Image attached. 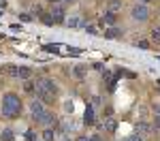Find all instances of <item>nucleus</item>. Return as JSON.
<instances>
[{"label": "nucleus", "instance_id": "nucleus-6", "mask_svg": "<svg viewBox=\"0 0 160 141\" xmlns=\"http://www.w3.org/2000/svg\"><path fill=\"white\" fill-rule=\"evenodd\" d=\"M83 124H86V126H92V124H96V111H94V107H92V105H88V107H86Z\"/></svg>", "mask_w": 160, "mask_h": 141}, {"label": "nucleus", "instance_id": "nucleus-29", "mask_svg": "<svg viewBox=\"0 0 160 141\" xmlns=\"http://www.w3.org/2000/svg\"><path fill=\"white\" fill-rule=\"evenodd\" d=\"M75 141H90V135H79Z\"/></svg>", "mask_w": 160, "mask_h": 141}, {"label": "nucleus", "instance_id": "nucleus-10", "mask_svg": "<svg viewBox=\"0 0 160 141\" xmlns=\"http://www.w3.org/2000/svg\"><path fill=\"white\" fill-rule=\"evenodd\" d=\"M100 22H102V24H107V26H111V28H113V24H115V13L107 11V13H105V17H102V19H100Z\"/></svg>", "mask_w": 160, "mask_h": 141}, {"label": "nucleus", "instance_id": "nucleus-26", "mask_svg": "<svg viewBox=\"0 0 160 141\" xmlns=\"http://www.w3.org/2000/svg\"><path fill=\"white\" fill-rule=\"evenodd\" d=\"M41 49H45V51H58V47H56V45H43Z\"/></svg>", "mask_w": 160, "mask_h": 141}, {"label": "nucleus", "instance_id": "nucleus-24", "mask_svg": "<svg viewBox=\"0 0 160 141\" xmlns=\"http://www.w3.org/2000/svg\"><path fill=\"white\" fill-rule=\"evenodd\" d=\"M137 47H141V49H148L149 47V41H135Z\"/></svg>", "mask_w": 160, "mask_h": 141}, {"label": "nucleus", "instance_id": "nucleus-25", "mask_svg": "<svg viewBox=\"0 0 160 141\" xmlns=\"http://www.w3.org/2000/svg\"><path fill=\"white\" fill-rule=\"evenodd\" d=\"M100 103H102V101H100V96H92V101H90V105H92V107H98Z\"/></svg>", "mask_w": 160, "mask_h": 141}, {"label": "nucleus", "instance_id": "nucleus-2", "mask_svg": "<svg viewBox=\"0 0 160 141\" xmlns=\"http://www.w3.org/2000/svg\"><path fill=\"white\" fill-rule=\"evenodd\" d=\"M37 92H38V98L49 105V103L56 101L60 88H58V83H56L53 79H49V77H41V79H37Z\"/></svg>", "mask_w": 160, "mask_h": 141}, {"label": "nucleus", "instance_id": "nucleus-16", "mask_svg": "<svg viewBox=\"0 0 160 141\" xmlns=\"http://www.w3.org/2000/svg\"><path fill=\"white\" fill-rule=\"evenodd\" d=\"M115 126H118V122H115L113 118H107V120H105V130H107V133H113Z\"/></svg>", "mask_w": 160, "mask_h": 141}, {"label": "nucleus", "instance_id": "nucleus-30", "mask_svg": "<svg viewBox=\"0 0 160 141\" xmlns=\"http://www.w3.org/2000/svg\"><path fill=\"white\" fill-rule=\"evenodd\" d=\"M88 32H90V34H96V26L90 24V26H88Z\"/></svg>", "mask_w": 160, "mask_h": 141}, {"label": "nucleus", "instance_id": "nucleus-14", "mask_svg": "<svg viewBox=\"0 0 160 141\" xmlns=\"http://www.w3.org/2000/svg\"><path fill=\"white\" fill-rule=\"evenodd\" d=\"M30 73H32V71H30L28 66H17V77H19V79H28Z\"/></svg>", "mask_w": 160, "mask_h": 141}, {"label": "nucleus", "instance_id": "nucleus-15", "mask_svg": "<svg viewBox=\"0 0 160 141\" xmlns=\"http://www.w3.org/2000/svg\"><path fill=\"white\" fill-rule=\"evenodd\" d=\"M43 141H56V130L53 128H45L43 130Z\"/></svg>", "mask_w": 160, "mask_h": 141}, {"label": "nucleus", "instance_id": "nucleus-3", "mask_svg": "<svg viewBox=\"0 0 160 141\" xmlns=\"http://www.w3.org/2000/svg\"><path fill=\"white\" fill-rule=\"evenodd\" d=\"M130 17H132V22H137V24H148V22H149L148 4H143V2L135 4V7L130 9Z\"/></svg>", "mask_w": 160, "mask_h": 141}, {"label": "nucleus", "instance_id": "nucleus-21", "mask_svg": "<svg viewBox=\"0 0 160 141\" xmlns=\"http://www.w3.org/2000/svg\"><path fill=\"white\" fill-rule=\"evenodd\" d=\"M152 41L154 43H160V28H154L152 30Z\"/></svg>", "mask_w": 160, "mask_h": 141}, {"label": "nucleus", "instance_id": "nucleus-18", "mask_svg": "<svg viewBox=\"0 0 160 141\" xmlns=\"http://www.w3.org/2000/svg\"><path fill=\"white\" fill-rule=\"evenodd\" d=\"M24 139L26 141H37V133H34V130H26V133H24Z\"/></svg>", "mask_w": 160, "mask_h": 141}, {"label": "nucleus", "instance_id": "nucleus-28", "mask_svg": "<svg viewBox=\"0 0 160 141\" xmlns=\"http://www.w3.org/2000/svg\"><path fill=\"white\" fill-rule=\"evenodd\" d=\"M90 141H105L102 135H90Z\"/></svg>", "mask_w": 160, "mask_h": 141}, {"label": "nucleus", "instance_id": "nucleus-37", "mask_svg": "<svg viewBox=\"0 0 160 141\" xmlns=\"http://www.w3.org/2000/svg\"><path fill=\"white\" fill-rule=\"evenodd\" d=\"M37 141H38V139H37Z\"/></svg>", "mask_w": 160, "mask_h": 141}, {"label": "nucleus", "instance_id": "nucleus-13", "mask_svg": "<svg viewBox=\"0 0 160 141\" xmlns=\"http://www.w3.org/2000/svg\"><path fill=\"white\" fill-rule=\"evenodd\" d=\"M73 77H77V79H83V77H86V66L77 64V66L73 68Z\"/></svg>", "mask_w": 160, "mask_h": 141}, {"label": "nucleus", "instance_id": "nucleus-7", "mask_svg": "<svg viewBox=\"0 0 160 141\" xmlns=\"http://www.w3.org/2000/svg\"><path fill=\"white\" fill-rule=\"evenodd\" d=\"M51 15H53V22L56 24H64V9H62V4H53Z\"/></svg>", "mask_w": 160, "mask_h": 141}, {"label": "nucleus", "instance_id": "nucleus-35", "mask_svg": "<svg viewBox=\"0 0 160 141\" xmlns=\"http://www.w3.org/2000/svg\"><path fill=\"white\" fill-rule=\"evenodd\" d=\"M49 2H53V4H60L62 0H49Z\"/></svg>", "mask_w": 160, "mask_h": 141}, {"label": "nucleus", "instance_id": "nucleus-11", "mask_svg": "<svg viewBox=\"0 0 160 141\" xmlns=\"http://www.w3.org/2000/svg\"><path fill=\"white\" fill-rule=\"evenodd\" d=\"M41 22H43V24L45 26H56V22H53V15H51V13H41Z\"/></svg>", "mask_w": 160, "mask_h": 141}, {"label": "nucleus", "instance_id": "nucleus-20", "mask_svg": "<svg viewBox=\"0 0 160 141\" xmlns=\"http://www.w3.org/2000/svg\"><path fill=\"white\" fill-rule=\"evenodd\" d=\"M124 141H145V139H143V135H139V133H132L130 137H126Z\"/></svg>", "mask_w": 160, "mask_h": 141}, {"label": "nucleus", "instance_id": "nucleus-8", "mask_svg": "<svg viewBox=\"0 0 160 141\" xmlns=\"http://www.w3.org/2000/svg\"><path fill=\"white\" fill-rule=\"evenodd\" d=\"M120 37H122V30L120 28H107V32H105V38H109V41L120 38Z\"/></svg>", "mask_w": 160, "mask_h": 141}, {"label": "nucleus", "instance_id": "nucleus-12", "mask_svg": "<svg viewBox=\"0 0 160 141\" xmlns=\"http://www.w3.org/2000/svg\"><path fill=\"white\" fill-rule=\"evenodd\" d=\"M135 133H139V135H141V133H143V135H145V133H149V124H148V122H143V120H141V122H137Z\"/></svg>", "mask_w": 160, "mask_h": 141}, {"label": "nucleus", "instance_id": "nucleus-5", "mask_svg": "<svg viewBox=\"0 0 160 141\" xmlns=\"http://www.w3.org/2000/svg\"><path fill=\"white\" fill-rule=\"evenodd\" d=\"M56 122H58V118H56L53 111H45V113L41 115V120H38V124H43L45 128H53Z\"/></svg>", "mask_w": 160, "mask_h": 141}, {"label": "nucleus", "instance_id": "nucleus-27", "mask_svg": "<svg viewBox=\"0 0 160 141\" xmlns=\"http://www.w3.org/2000/svg\"><path fill=\"white\" fill-rule=\"evenodd\" d=\"M92 68L94 71H102V62H92Z\"/></svg>", "mask_w": 160, "mask_h": 141}, {"label": "nucleus", "instance_id": "nucleus-34", "mask_svg": "<svg viewBox=\"0 0 160 141\" xmlns=\"http://www.w3.org/2000/svg\"><path fill=\"white\" fill-rule=\"evenodd\" d=\"M62 2H64V4H71V2H75V0H62Z\"/></svg>", "mask_w": 160, "mask_h": 141}, {"label": "nucleus", "instance_id": "nucleus-9", "mask_svg": "<svg viewBox=\"0 0 160 141\" xmlns=\"http://www.w3.org/2000/svg\"><path fill=\"white\" fill-rule=\"evenodd\" d=\"M0 141H15V133H13L11 128H4L0 133Z\"/></svg>", "mask_w": 160, "mask_h": 141}, {"label": "nucleus", "instance_id": "nucleus-36", "mask_svg": "<svg viewBox=\"0 0 160 141\" xmlns=\"http://www.w3.org/2000/svg\"><path fill=\"white\" fill-rule=\"evenodd\" d=\"M139 2H143V4H145V2H152V0H139Z\"/></svg>", "mask_w": 160, "mask_h": 141}, {"label": "nucleus", "instance_id": "nucleus-32", "mask_svg": "<svg viewBox=\"0 0 160 141\" xmlns=\"http://www.w3.org/2000/svg\"><path fill=\"white\" fill-rule=\"evenodd\" d=\"M154 111H156V115H160V105H154Z\"/></svg>", "mask_w": 160, "mask_h": 141}, {"label": "nucleus", "instance_id": "nucleus-4", "mask_svg": "<svg viewBox=\"0 0 160 141\" xmlns=\"http://www.w3.org/2000/svg\"><path fill=\"white\" fill-rule=\"evenodd\" d=\"M47 109H45V103L41 101V98H34V101L30 103V115H32V120L34 122H38L41 120V115L45 113Z\"/></svg>", "mask_w": 160, "mask_h": 141}, {"label": "nucleus", "instance_id": "nucleus-31", "mask_svg": "<svg viewBox=\"0 0 160 141\" xmlns=\"http://www.w3.org/2000/svg\"><path fill=\"white\" fill-rule=\"evenodd\" d=\"M154 126L160 128V115H156V120H154Z\"/></svg>", "mask_w": 160, "mask_h": 141}, {"label": "nucleus", "instance_id": "nucleus-19", "mask_svg": "<svg viewBox=\"0 0 160 141\" xmlns=\"http://www.w3.org/2000/svg\"><path fill=\"white\" fill-rule=\"evenodd\" d=\"M24 90L28 92V94H32V92L37 90V83H32V81H26V83H24Z\"/></svg>", "mask_w": 160, "mask_h": 141}, {"label": "nucleus", "instance_id": "nucleus-17", "mask_svg": "<svg viewBox=\"0 0 160 141\" xmlns=\"http://www.w3.org/2000/svg\"><path fill=\"white\" fill-rule=\"evenodd\" d=\"M120 9H122V2H120V0H111L109 2V11L111 13H118Z\"/></svg>", "mask_w": 160, "mask_h": 141}, {"label": "nucleus", "instance_id": "nucleus-22", "mask_svg": "<svg viewBox=\"0 0 160 141\" xmlns=\"http://www.w3.org/2000/svg\"><path fill=\"white\" fill-rule=\"evenodd\" d=\"M19 19H22L24 24H30V22H34V19H32V15H28V13H22V15H19Z\"/></svg>", "mask_w": 160, "mask_h": 141}, {"label": "nucleus", "instance_id": "nucleus-1", "mask_svg": "<svg viewBox=\"0 0 160 141\" xmlns=\"http://www.w3.org/2000/svg\"><path fill=\"white\" fill-rule=\"evenodd\" d=\"M22 109H24L22 98H19L15 92H7V94L2 96V115H4V118L15 120V118L22 115Z\"/></svg>", "mask_w": 160, "mask_h": 141}, {"label": "nucleus", "instance_id": "nucleus-33", "mask_svg": "<svg viewBox=\"0 0 160 141\" xmlns=\"http://www.w3.org/2000/svg\"><path fill=\"white\" fill-rule=\"evenodd\" d=\"M60 141H73V139H71V137H62Z\"/></svg>", "mask_w": 160, "mask_h": 141}, {"label": "nucleus", "instance_id": "nucleus-23", "mask_svg": "<svg viewBox=\"0 0 160 141\" xmlns=\"http://www.w3.org/2000/svg\"><path fill=\"white\" fill-rule=\"evenodd\" d=\"M66 26H68V28H75V26H79V19H77V17H68Z\"/></svg>", "mask_w": 160, "mask_h": 141}]
</instances>
